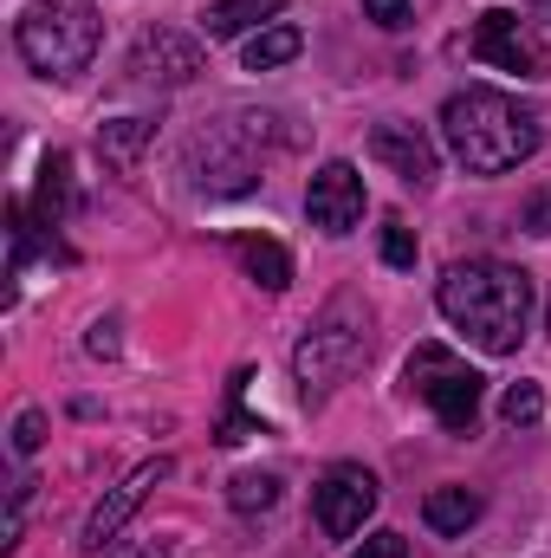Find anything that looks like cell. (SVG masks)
<instances>
[{
    "label": "cell",
    "mask_w": 551,
    "mask_h": 558,
    "mask_svg": "<svg viewBox=\"0 0 551 558\" xmlns=\"http://www.w3.org/2000/svg\"><path fill=\"white\" fill-rule=\"evenodd\" d=\"M273 111H234L188 143V182L201 195H247L260 182V137H279Z\"/></svg>",
    "instance_id": "5b68a950"
},
{
    "label": "cell",
    "mask_w": 551,
    "mask_h": 558,
    "mask_svg": "<svg viewBox=\"0 0 551 558\" xmlns=\"http://www.w3.org/2000/svg\"><path fill=\"white\" fill-rule=\"evenodd\" d=\"M441 318L467 331L487 357H513L532 325V274L506 260H454L434 292Z\"/></svg>",
    "instance_id": "6da1fadb"
},
{
    "label": "cell",
    "mask_w": 551,
    "mask_h": 558,
    "mask_svg": "<svg viewBox=\"0 0 551 558\" xmlns=\"http://www.w3.org/2000/svg\"><path fill=\"white\" fill-rule=\"evenodd\" d=\"M279 500V474H234L228 481V507L234 513H267Z\"/></svg>",
    "instance_id": "d6986e66"
},
{
    "label": "cell",
    "mask_w": 551,
    "mask_h": 558,
    "mask_svg": "<svg viewBox=\"0 0 551 558\" xmlns=\"http://www.w3.org/2000/svg\"><path fill=\"white\" fill-rule=\"evenodd\" d=\"M500 416L513 422V428H532V422L546 416V397H539V384H513V390L500 397Z\"/></svg>",
    "instance_id": "ffe728a7"
},
{
    "label": "cell",
    "mask_w": 551,
    "mask_h": 558,
    "mask_svg": "<svg viewBox=\"0 0 551 558\" xmlns=\"http://www.w3.org/2000/svg\"><path fill=\"white\" fill-rule=\"evenodd\" d=\"M480 65H500V72H519V78H546V46L532 39V26L513 13V7H487L480 20H474V33L461 39Z\"/></svg>",
    "instance_id": "9c48e42d"
},
{
    "label": "cell",
    "mask_w": 551,
    "mask_h": 558,
    "mask_svg": "<svg viewBox=\"0 0 551 558\" xmlns=\"http://www.w3.org/2000/svg\"><path fill=\"white\" fill-rule=\"evenodd\" d=\"M33 228H39V221L26 215V202H13V208H7V241H13V279L26 274V260H33Z\"/></svg>",
    "instance_id": "44dd1931"
},
{
    "label": "cell",
    "mask_w": 551,
    "mask_h": 558,
    "mask_svg": "<svg viewBox=\"0 0 551 558\" xmlns=\"http://www.w3.org/2000/svg\"><path fill=\"white\" fill-rule=\"evenodd\" d=\"M98 39H105V20L91 0H33L13 26V46L20 59L39 72V78H78L91 59H98Z\"/></svg>",
    "instance_id": "277c9868"
},
{
    "label": "cell",
    "mask_w": 551,
    "mask_h": 558,
    "mask_svg": "<svg viewBox=\"0 0 551 558\" xmlns=\"http://www.w3.org/2000/svg\"><path fill=\"white\" fill-rule=\"evenodd\" d=\"M298 52H305V33L279 20V26H260V33L247 39V52H241V65H247V72H273V65H292Z\"/></svg>",
    "instance_id": "e0dca14e"
},
{
    "label": "cell",
    "mask_w": 551,
    "mask_h": 558,
    "mask_svg": "<svg viewBox=\"0 0 551 558\" xmlns=\"http://www.w3.org/2000/svg\"><path fill=\"white\" fill-rule=\"evenodd\" d=\"M285 0H215L208 13H201V26H208V39H241L247 26H260V20H273Z\"/></svg>",
    "instance_id": "ac0fdd59"
},
{
    "label": "cell",
    "mask_w": 551,
    "mask_h": 558,
    "mask_svg": "<svg viewBox=\"0 0 551 558\" xmlns=\"http://www.w3.org/2000/svg\"><path fill=\"white\" fill-rule=\"evenodd\" d=\"M546 331H551V318H546Z\"/></svg>",
    "instance_id": "f1b7e54d"
},
{
    "label": "cell",
    "mask_w": 551,
    "mask_h": 558,
    "mask_svg": "<svg viewBox=\"0 0 551 558\" xmlns=\"http://www.w3.org/2000/svg\"><path fill=\"white\" fill-rule=\"evenodd\" d=\"M65 208H72V156L65 149H52L46 162H39V195H33V221L52 234L59 221H65Z\"/></svg>",
    "instance_id": "9a60e30c"
},
{
    "label": "cell",
    "mask_w": 551,
    "mask_h": 558,
    "mask_svg": "<svg viewBox=\"0 0 551 558\" xmlns=\"http://www.w3.org/2000/svg\"><path fill=\"white\" fill-rule=\"evenodd\" d=\"M364 20H377L383 33H403V26L415 20V7L409 0H364Z\"/></svg>",
    "instance_id": "603a6c76"
},
{
    "label": "cell",
    "mask_w": 551,
    "mask_h": 558,
    "mask_svg": "<svg viewBox=\"0 0 551 558\" xmlns=\"http://www.w3.org/2000/svg\"><path fill=\"white\" fill-rule=\"evenodd\" d=\"M39 441H46V416L39 410H20L13 416V454H39Z\"/></svg>",
    "instance_id": "cb8c5ba5"
},
{
    "label": "cell",
    "mask_w": 551,
    "mask_h": 558,
    "mask_svg": "<svg viewBox=\"0 0 551 558\" xmlns=\"http://www.w3.org/2000/svg\"><path fill=\"white\" fill-rule=\"evenodd\" d=\"M370 357V305L357 292H338L298 338L292 351V377H298V397L305 403H325L338 384H351Z\"/></svg>",
    "instance_id": "3957f363"
},
{
    "label": "cell",
    "mask_w": 551,
    "mask_h": 558,
    "mask_svg": "<svg viewBox=\"0 0 551 558\" xmlns=\"http://www.w3.org/2000/svg\"><path fill=\"white\" fill-rule=\"evenodd\" d=\"M228 247H234V260L247 267L254 286H267V292H285V286H292V254H285L279 241H267V234H234Z\"/></svg>",
    "instance_id": "4fadbf2b"
},
{
    "label": "cell",
    "mask_w": 551,
    "mask_h": 558,
    "mask_svg": "<svg viewBox=\"0 0 551 558\" xmlns=\"http://www.w3.org/2000/svg\"><path fill=\"white\" fill-rule=\"evenodd\" d=\"M403 384H409V397H421V403L434 410V422H441L448 435H474L487 377H480L474 364H461L448 344H415V351H409V371H403Z\"/></svg>",
    "instance_id": "8992f818"
},
{
    "label": "cell",
    "mask_w": 551,
    "mask_h": 558,
    "mask_svg": "<svg viewBox=\"0 0 551 558\" xmlns=\"http://www.w3.org/2000/svg\"><path fill=\"white\" fill-rule=\"evenodd\" d=\"M532 7H539V13H551V0H532Z\"/></svg>",
    "instance_id": "83f0119b"
},
{
    "label": "cell",
    "mask_w": 551,
    "mask_h": 558,
    "mask_svg": "<svg viewBox=\"0 0 551 558\" xmlns=\"http://www.w3.org/2000/svg\"><path fill=\"white\" fill-rule=\"evenodd\" d=\"M421 520H428V533L461 539V533L480 520V494H474V487H434V494L421 500Z\"/></svg>",
    "instance_id": "2e32d148"
},
{
    "label": "cell",
    "mask_w": 551,
    "mask_h": 558,
    "mask_svg": "<svg viewBox=\"0 0 551 558\" xmlns=\"http://www.w3.org/2000/svg\"><path fill=\"white\" fill-rule=\"evenodd\" d=\"M305 215L325 234H351L364 221V175H357V162H325L311 175V189H305Z\"/></svg>",
    "instance_id": "8fae6325"
},
{
    "label": "cell",
    "mask_w": 551,
    "mask_h": 558,
    "mask_svg": "<svg viewBox=\"0 0 551 558\" xmlns=\"http://www.w3.org/2000/svg\"><path fill=\"white\" fill-rule=\"evenodd\" d=\"M149 143H156V118H111V124H98V156H105L118 175L137 169Z\"/></svg>",
    "instance_id": "5bb4252c"
},
{
    "label": "cell",
    "mask_w": 551,
    "mask_h": 558,
    "mask_svg": "<svg viewBox=\"0 0 551 558\" xmlns=\"http://www.w3.org/2000/svg\"><path fill=\"white\" fill-rule=\"evenodd\" d=\"M441 137L461 156L467 175H506V169H519V162L539 156L546 124H539V111H526L519 98L487 92V85H467V92H454V98L441 105Z\"/></svg>",
    "instance_id": "7a4b0ae2"
},
{
    "label": "cell",
    "mask_w": 551,
    "mask_h": 558,
    "mask_svg": "<svg viewBox=\"0 0 551 558\" xmlns=\"http://www.w3.org/2000/svg\"><path fill=\"white\" fill-rule=\"evenodd\" d=\"M351 558H409V546H403V533H370Z\"/></svg>",
    "instance_id": "d4e9b609"
},
{
    "label": "cell",
    "mask_w": 551,
    "mask_h": 558,
    "mask_svg": "<svg viewBox=\"0 0 551 558\" xmlns=\"http://www.w3.org/2000/svg\"><path fill=\"white\" fill-rule=\"evenodd\" d=\"M383 260H390V267H415V228L396 221V215L383 221Z\"/></svg>",
    "instance_id": "7402d4cb"
},
{
    "label": "cell",
    "mask_w": 551,
    "mask_h": 558,
    "mask_svg": "<svg viewBox=\"0 0 551 558\" xmlns=\"http://www.w3.org/2000/svg\"><path fill=\"white\" fill-rule=\"evenodd\" d=\"M169 474H175V461H169V454H156V461L131 468V474H124V481H118V487H111V494L91 507V520H85V539H78V546H85V553H105V546L124 533V520L137 513L143 500H149V494L169 481Z\"/></svg>",
    "instance_id": "30bf717a"
},
{
    "label": "cell",
    "mask_w": 551,
    "mask_h": 558,
    "mask_svg": "<svg viewBox=\"0 0 551 558\" xmlns=\"http://www.w3.org/2000/svg\"><path fill=\"white\" fill-rule=\"evenodd\" d=\"M85 351H91V357H118V318H98L91 338H85Z\"/></svg>",
    "instance_id": "4316f807"
},
{
    "label": "cell",
    "mask_w": 551,
    "mask_h": 558,
    "mask_svg": "<svg viewBox=\"0 0 551 558\" xmlns=\"http://www.w3.org/2000/svg\"><path fill=\"white\" fill-rule=\"evenodd\" d=\"M377 500H383V487H377V474H370L364 461H338V468H325V481L311 487V507H318L325 539L364 533V520L377 513Z\"/></svg>",
    "instance_id": "ba28073f"
},
{
    "label": "cell",
    "mask_w": 551,
    "mask_h": 558,
    "mask_svg": "<svg viewBox=\"0 0 551 558\" xmlns=\"http://www.w3.org/2000/svg\"><path fill=\"white\" fill-rule=\"evenodd\" d=\"M370 156H377L383 169H396L409 189H428V182L441 175L434 137H428L421 124H403V118H390V124H377V131H370Z\"/></svg>",
    "instance_id": "7c38bea8"
},
{
    "label": "cell",
    "mask_w": 551,
    "mask_h": 558,
    "mask_svg": "<svg viewBox=\"0 0 551 558\" xmlns=\"http://www.w3.org/2000/svg\"><path fill=\"white\" fill-rule=\"evenodd\" d=\"M208 72L201 59V39L175 33V26H149L137 33L131 59H124V85H143V92H175V85H195Z\"/></svg>",
    "instance_id": "52a82bcc"
},
{
    "label": "cell",
    "mask_w": 551,
    "mask_h": 558,
    "mask_svg": "<svg viewBox=\"0 0 551 558\" xmlns=\"http://www.w3.org/2000/svg\"><path fill=\"white\" fill-rule=\"evenodd\" d=\"M519 228H526V234H551V189H539V195L526 202V215H519Z\"/></svg>",
    "instance_id": "484cf974"
}]
</instances>
